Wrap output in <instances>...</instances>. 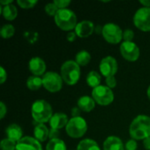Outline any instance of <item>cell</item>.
Listing matches in <instances>:
<instances>
[{
  "label": "cell",
  "mask_w": 150,
  "mask_h": 150,
  "mask_svg": "<svg viewBox=\"0 0 150 150\" xmlns=\"http://www.w3.org/2000/svg\"><path fill=\"white\" fill-rule=\"evenodd\" d=\"M129 134L134 140H145L150 136V117L147 115L137 116L131 123Z\"/></svg>",
  "instance_id": "obj_1"
},
{
  "label": "cell",
  "mask_w": 150,
  "mask_h": 150,
  "mask_svg": "<svg viewBox=\"0 0 150 150\" xmlns=\"http://www.w3.org/2000/svg\"><path fill=\"white\" fill-rule=\"evenodd\" d=\"M54 18L56 25L63 31H71L78 24L75 12L67 8L59 10Z\"/></svg>",
  "instance_id": "obj_2"
},
{
  "label": "cell",
  "mask_w": 150,
  "mask_h": 150,
  "mask_svg": "<svg viewBox=\"0 0 150 150\" xmlns=\"http://www.w3.org/2000/svg\"><path fill=\"white\" fill-rule=\"evenodd\" d=\"M53 110L47 101L45 100H37L32 105V116L33 119L40 123L43 124L50 121L53 116Z\"/></svg>",
  "instance_id": "obj_3"
},
{
  "label": "cell",
  "mask_w": 150,
  "mask_h": 150,
  "mask_svg": "<svg viewBox=\"0 0 150 150\" xmlns=\"http://www.w3.org/2000/svg\"><path fill=\"white\" fill-rule=\"evenodd\" d=\"M81 76L80 66L76 61H67L61 67V76L69 85H75Z\"/></svg>",
  "instance_id": "obj_4"
},
{
  "label": "cell",
  "mask_w": 150,
  "mask_h": 150,
  "mask_svg": "<svg viewBox=\"0 0 150 150\" xmlns=\"http://www.w3.org/2000/svg\"><path fill=\"white\" fill-rule=\"evenodd\" d=\"M87 128V123L84 119L80 116L73 117L66 126V133L71 138H80L85 134Z\"/></svg>",
  "instance_id": "obj_5"
},
{
  "label": "cell",
  "mask_w": 150,
  "mask_h": 150,
  "mask_svg": "<svg viewBox=\"0 0 150 150\" xmlns=\"http://www.w3.org/2000/svg\"><path fill=\"white\" fill-rule=\"evenodd\" d=\"M102 35L108 43L118 44L123 39V31L118 25L108 23L102 27Z\"/></svg>",
  "instance_id": "obj_6"
},
{
  "label": "cell",
  "mask_w": 150,
  "mask_h": 150,
  "mask_svg": "<svg viewBox=\"0 0 150 150\" xmlns=\"http://www.w3.org/2000/svg\"><path fill=\"white\" fill-rule=\"evenodd\" d=\"M92 98L95 100V102L100 105H108L111 103L113 102L114 99V94L107 86L99 85L98 87L93 89L92 91Z\"/></svg>",
  "instance_id": "obj_7"
},
{
  "label": "cell",
  "mask_w": 150,
  "mask_h": 150,
  "mask_svg": "<svg viewBox=\"0 0 150 150\" xmlns=\"http://www.w3.org/2000/svg\"><path fill=\"white\" fill-rule=\"evenodd\" d=\"M42 81H43L44 88L49 92L54 93L62 90L63 80L61 75L55 72H53V71L47 72L46 74H44L42 77Z\"/></svg>",
  "instance_id": "obj_8"
},
{
  "label": "cell",
  "mask_w": 150,
  "mask_h": 150,
  "mask_svg": "<svg viewBox=\"0 0 150 150\" xmlns=\"http://www.w3.org/2000/svg\"><path fill=\"white\" fill-rule=\"evenodd\" d=\"M134 23L135 26L143 31H150V8L142 7L140 8L134 16Z\"/></svg>",
  "instance_id": "obj_9"
},
{
  "label": "cell",
  "mask_w": 150,
  "mask_h": 150,
  "mask_svg": "<svg viewBox=\"0 0 150 150\" xmlns=\"http://www.w3.org/2000/svg\"><path fill=\"white\" fill-rule=\"evenodd\" d=\"M120 53L124 59L129 62H135L140 56V49L133 41H124L120 45Z\"/></svg>",
  "instance_id": "obj_10"
},
{
  "label": "cell",
  "mask_w": 150,
  "mask_h": 150,
  "mask_svg": "<svg viewBox=\"0 0 150 150\" xmlns=\"http://www.w3.org/2000/svg\"><path fill=\"white\" fill-rule=\"evenodd\" d=\"M99 70L105 77L114 76L118 70V62L116 59L112 56L103 58L99 64Z\"/></svg>",
  "instance_id": "obj_11"
},
{
  "label": "cell",
  "mask_w": 150,
  "mask_h": 150,
  "mask_svg": "<svg viewBox=\"0 0 150 150\" xmlns=\"http://www.w3.org/2000/svg\"><path fill=\"white\" fill-rule=\"evenodd\" d=\"M16 150H42V147L35 138L25 136L18 142Z\"/></svg>",
  "instance_id": "obj_12"
},
{
  "label": "cell",
  "mask_w": 150,
  "mask_h": 150,
  "mask_svg": "<svg viewBox=\"0 0 150 150\" xmlns=\"http://www.w3.org/2000/svg\"><path fill=\"white\" fill-rule=\"evenodd\" d=\"M94 30H95V26L91 21L83 20L76 25L75 28V33L80 38H87L93 33Z\"/></svg>",
  "instance_id": "obj_13"
},
{
  "label": "cell",
  "mask_w": 150,
  "mask_h": 150,
  "mask_svg": "<svg viewBox=\"0 0 150 150\" xmlns=\"http://www.w3.org/2000/svg\"><path fill=\"white\" fill-rule=\"evenodd\" d=\"M46 63L41 58L35 56L33 57L29 62V69L36 76L43 75L46 71Z\"/></svg>",
  "instance_id": "obj_14"
},
{
  "label": "cell",
  "mask_w": 150,
  "mask_h": 150,
  "mask_svg": "<svg viewBox=\"0 0 150 150\" xmlns=\"http://www.w3.org/2000/svg\"><path fill=\"white\" fill-rule=\"evenodd\" d=\"M68 122H69V119L66 114L62 112H56L52 116L49 124L52 129L59 130L63 128L64 127H66Z\"/></svg>",
  "instance_id": "obj_15"
},
{
  "label": "cell",
  "mask_w": 150,
  "mask_h": 150,
  "mask_svg": "<svg viewBox=\"0 0 150 150\" xmlns=\"http://www.w3.org/2000/svg\"><path fill=\"white\" fill-rule=\"evenodd\" d=\"M104 150H124L122 141L117 136H109L103 144Z\"/></svg>",
  "instance_id": "obj_16"
},
{
  "label": "cell",
  "mask_w": 150,
  "mask_h": 150,
  "mask_svg": "<svg viewBox=\"0 0 150 150\" xmlns=\"http://www.w3.org/2000/svg\"><path fill=\"white\" fill-rule=\"evenodd\" d=\"M96 102L93 98L89 96H83L77 101V106L80 110L89 112L95 108Z\"/></svg>",
  "instance_id": "obj_17"
},
{
  "label": "cell",
  "mask_w": 150,
  "mask_h": 150,
  "mask_svg": "<svg viewBox=\"0 0 150 150\" xmlns=\"http://www.w3.org/2000/svg\"><path fill=\"white\" fill-rule=\"evenodd\" d=\"M5 134H6L7 138L11 139V140H13V141H15L17 142L23 138L22 137L23 131H22L21 127L18 125H17V124H11V125H10L5 129Z\"/></svg>",
  "instance_id": "obj_18"
},
{
  "label": "cell",
  "mask_w": 150,
  "mask_h": 150,
  "mask_svg": "<svg viewBox=\"0 0 150 150\" xmlns=\"http://www.w3.org/2000/svg\"><path fill=\"white\" fill-rule=\"evenodd\" d=\"M33 134L37 141L43 142L49 137V130L44 124H39L34 127Z\"/></svg>",
  "instance_id": "obj_19"
},
{
  "label": "cell",
  "mask_w": 150,
  "mask_h": 150,
  "mask_svg": "<svg viewBox=\"0 0 150 150\" xmlns=\"http://www.w3.org/2000/svg\"><path fill=\"white\" fill-rule=\"evenodd\" d=\"M1 11H2L4 18L7 20H10V21L15 19L17 15H18V10H17L16 6L11 4L4 6L3 9L1 10Z\"/></svg>",
  "instance_id": "obj_20"
},
{
  "label": "cell",
  "mask_w": 150,
  "mask_h": 150,
  "mask_svg": "<svg viewBox=\"0 0 150 150\" xmlns=\"http://www.w3.org/2000/svg\"><path fill=\"white\" fill-rule=\"evenodd\" d=\"M86 82H87V84L95 89L97 87H98L100 85V82H101V76L97 72V71H91L89 72V74L87 75L86 76Z\"/></svg>",
  "instance_id": "obj_21"
},
{
  "label": "cell",
  "mask_w": 150,
  "mask_h": 150,
  "mask_svg": "<svg viewBox=\"0 0 150 150\" xmlns=\"http://www.w3.org/2000/svg\"><path fill=\"white\" fill-rule=\"evenodd\" d=\"M77 150H100V148L94 140L85 139L79 142Z\"/></svg>",
  "instance_id": "obj_22"
},
{
  "label": "cell",
  "mask_w": 150,
  "mask_h": 150,
  "mask_svg": "<svg viewBox=\"0 0 150 150\" xmlns=\"http://www.w3.org/2000/svg\"><path fill=\"white\" fill-rule=\"evenodd\" d=\"M42 85H43V81L42 78H40V76H32L28 77V79L26 80V86L31 91L39 90Z\"/></svg>",
  "instance_id": "obj_23"
},
{
  "label": "cell",
  "mask_w": 150,
  "mask_h": 150,
  "mask_svg": "<svg viewBox=\"0 0 150 150\" xmlns=\"http://www.w3.org/2000/svg\"><path fill=\"white\" fill-rule=\"evenodd\" d=\"M91 56L90 53L85 50H82V51L78 52L76 55V62L79 66L88 65V63L91 62Z\"/></svg>",
  "instance_id": "obj_24"
},
{
  "label": "cell",
  "mask_w": 150,
  "mask_h": 150,
  "mask_svg": "<svg viewBox=\"0 0 150 150\" xmlns=\"http://www.w3.org/2000/svg\"><path fill=\"white\" fill-rule=\"evenodd\" d=\"M46 150H67L66 144L63 141L57 139H51L47 144Z\"/></svg>",
  "instance_id": "obj_25"
},
{
  "label": "cell",
  "mask_w": 150,
  "mask_h": 150,
  "mask_svg": "<svg viewBox=\"0 0 150 150\" xmlns=\"http://www.w3.org/2000/svg\"><path fill=\"white\" fill-rule=\"evenodd\" d=\"M14 33H15V28L12 25H10V24L4 25L0 31V35L4 39H9L12 37Z\"/></svg>",
  "instance_id": "obj_26"
},
{
  "label": "cell",
  "mask_w": 150,
  "mask_h": 150,
  "mask_svg": "<svg viewBox=\"0 0 150 150\" xmlns=\"http://www.w3.org/2000/svg\"><path fill=\"white\" fill-rule=\"evenodd\" d=\"M17 143H18L17 142H15L11 139L5 138L1 141L0 148L2 150H16Z\"/></svg>",
  "instance_id": "obj_27"
},
{
  "label": "cell",
  "mask_w": 150,
  "mask_h": 150,
  "mask_svg": "<svg viewBox=\"0 0 150 150\" xmlns=\"http://www.w3.org/2000/svg\"><path fill=\"white\" fill-rule=\"evenodd\" d=\"M58 11H59L58 8H57V6L54 4V2H53V3L47 4L46 6H45V11H46V13H47L48 16H53V17H54V16L56 15V13H57Z\"/></svg>",
  "instance_id": "obj_28"
},
{
  "label": "cell",
  "mask_w": 150,
  "mask_h": 150,
  "mask_svg": "<svg viewBox=\"0 0 150 150\" xmlns=\"http://www.w3.org/2000/svg\"><path fill=\"white\" fill-rule=\"evenodd\" d=\"M17 3L23 9H31L37 4V1L36 0H18Z\"/></svg>",
  "instance_id": "obj_29"
},
{
  "label": "cell",
  "mask_w": 150,
  "mask_h": 150,
  "mask_svg": "<svg viewBox=\"0 0 150 150\" xmlns=\"http://www.w3.org/2000/svg\"><path fill=\"white\" fill-rule=\"evenodd\" d=\"M134 38V33L131 29H127L123 32V39L125 41H132Z\"/></svg>",
  "instance_id": "obj_30"
},
{
  "label": "cell",
  "mask_w": 150,
  "mask_h": 150,
  "mask_svg": "<svg viewBox=\"0 0 150 150\" xmlns=\"http://www.w3.org/2000/svg\"><path fill=\"white\" fill-rule=\"evenodd\" d=\"M54 4L57 6L59 10H61V9H66V7L69 4H70V1L69 0H54Z\"/></svg>",
  "instance_id": "obj_31"
},
{
  "label": "cell",
  "mask_w": 150,
  "mask_h": 150,
  "mask_svg": "<svg viewBox=\"0 0 150 150\" xmlns=\"http://www.w3.org/2000/svg\"><path fill=\"white\" fill-rule=\"evenodd\" d=\"M105 83H106V86H107V87H109L110 89H112V88L116 87V84H117L116 78H115L114 76L106 77V78H105Z\"/></svg>",
  "instance_id": "obj_32"
},
{
  "label": "cell",
  "mask_w": 150,
  "mask_h": 150,
  "mask_svg": "<svg viewBox=\"0 0 150 150\" xmlns=\"http://www.w3.org/2000/svg\"><path fill=\"white\" fill-rule=\"evenodd\" d=\"M126 149L127 150H136L137 149V142L135 140L131 139L126 143Z\"/></svg>",
  "instance_id": "obj_33"
},
{
  "label": "cell",
  "mask_w": 150,
  "mask_h": 150,
  "mask_svg": "<svg viewBox=\"0 0 150 150\" xmlns=\"http://www.w3.org/2000/svg\"><path fill=\"white\" fill-rule=\"evenodd\" d=\"M6 79H7V73L5 69L3 67H1L0 68V83L3 84L6 81Z\"/></svg>",
  "instance_id": "obj_34"
},
{
  "label": "cell",
  "mask_w": 150,
  "mask_h": 150,
  "mask_svg": "<svg viewBox=\"0 0 150 150\" xmlns=\"http://www.w3.org/2000/svg\"><path fill=\"white\" fill-rule=\"evenodd\" d=\"M7 112V108L5 106V105L4 104V102H1L0 103V119L3 120Z\"/></svg>",
  "instance_id": "obj_35"
},
{
  "label": "cell",
  "mask_w": 150,
  "mask_h": 150,
  "mask_svg": "<svg viewBox=\"0 0 150 150\" xmlns=\"http://www.w3.org/2000/svg\"><path fill=\"white\" fill-rule=\"evenodd\" d=\"M76 33H75V32H70V33H69L68 34H67V40H69V41H70V42H72V41H74L75 40H76Z\"/></svg>",
  "instance_id": "obj_36"
},
{
  "label": "cell",
  "mask_w": 150,
  "mask_h": 150,
  "mask_svg": "<svg viewBox=\"0 0 150 150\" xmlns=\"http://www.w3.org/2000/svg\"><path fill=\"white\" fill-rule=\"evenodd\" d=\"M59 135V130H54L51 128V131L49 132V137L52 139H57Z\"/></svg>",
  "instance_id": "obj_37"
},
{
  "label": "cell",
  "mask_w": 150,
  "mask_h": 150,
  "mask_svg": "<svg viewBox=\"0 0 150 150\" xmlns=\"http://www.w3.org/2000/svg\"><path fill=\"white\" fill-rule=\"evenodd\" d=\"M143 146L145 148V149L150 150V136L146 138L144 141H143Z\"/></svg>",
  "instance_id": "obj_38"
},
{
  "label": "cell",
  "mask_w": 150,
  "mask_h": 150,
  "mask_svg": "<svg viewBox=\"0 0 150 150\" xmlns=\"http://www.w3.org/2000/svg\"><path fill=\"white\" fill-rule=\"evenodd\" d=\"M79 114H80V109L77 108V107L73 108V110H72V115H73V117H79Z\"/></svg>",
  "instance_id": "obj_39"
},
{
  "label": "cell",
  "mask_w": 150,
  "mask_h": 150,
  "mask_svg": "<svg viewBox=\"0 0 150 150\" xmlns=\"http://www.w3.org/2000/svg\"><path fill=\"white\" fill-rule=\"evenodd\" d=\"M140 4L144 5V7L150 8V0H142V1H140Z\"/></svg>",
  "instance_id": "obj_40"
},
{
  "label": "cell",
  "mask_w": 150,
  "mask_h": 150,
  "mask_svg": "<svg viewBox=\"0 0 150 150\" xmlns=\"http://www.w3.org/2000/svg\"><path fill=\"white\" fill-rule=\"evenodd\" d=\"M12 3V0H1L0 1V4L1 5H4V6H5V5H8V4H11Z\"/></svg>",
  "instance_id": "obj_41"
},
{
  "label": "cell",
  "mask_w": 150,
  "mask_h": 150,
  "mask_svg": "<svg viewBox=\"0 0 150 150\" xmlns=\"http://www.w3.org/2000/svg\"><path fill=\"white\" fill-rule=\"evenodd\" d=\"M147 95H148V97H149V98L150 99V86L148 88V91H147Z\"/></svg>",
  "instance_id": "obj_42"
}]
</instances>
